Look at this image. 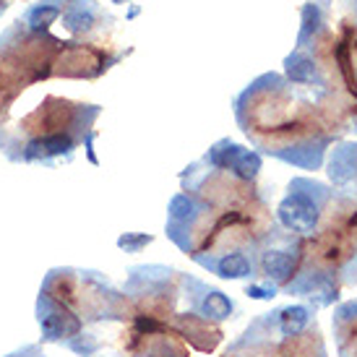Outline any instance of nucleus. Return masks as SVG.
<instances>
[{
	"instance_id": "obj_1",
	"label": "nucleus",
	"mask_w": 357,
	"mask_h": 357,
	"mask_svg": "<svg viewBox=\"0 0 357 357\" xmlns=\"http://www.w3.org/2000/svg\"><path fill=\"white\" fill-rule=\"evenodd\" d=\"M318 214H321V204H318L316 193L298 190V185H295V190L289 188V193L277 206V217L282 222V227H287L289 232H298V235L316 232Z\"/></svg>"
},
{
	"instance_id": "obj_2",
	"label": "nucleus",
	"mask_w": 357,
	"mask_h": 357,
	"mask_svg": "<svg viewBox=\"0 0 357 357\" xmlns=\"http://www.w3.org/2000/svg\"><path fill=\"white\" fill-rule=\"evenodd\" d=\"M37 321H40V331L45 342H60V339L73 337L81 328L79 318L70 310L60 305L58 300H52L47 292H40V303H37Z\"/></svg>"
},
{
	"instance_id": "obj_3",
	"label": "nucleus",
	"mask_w": 357,
	"mask_h": 357,
	"mask_svg": "<svg viewBox=\"0 0 357 357\" xmlns=\"http://www.w3.org/2000/svg\"><path fill=\"white\" fill-rule=\"evenodd\" d=\"M295 264H298V256L289 248H266L261 253V271H264V279L266 282H274V284H284L292 271H295Z\"/></svg>"
},
{
	"instance_id": "obj_4",
	"label": "nucleus",
	"mask_w": 357,
	"mask_h": 357,
	"mask_svg": "<svg viewBox=\"0 0 357 357\" xmlns=\"http://www.w3.org/2000/svg\"><path fill=\"white\" fill-rule=\"evenodd\" d=\"M271 316V324L277 326V331L282 337H300L305 334L310 321H313V307L307 305H287V307H279Z\"/></svg>"
},
{
	"instance_id": "obj_5",
	"label": "nucleus",
	"mask_w": 357,
	"mask_h": 357,
	"mask_svg": "<svg viewBox=\"0 0 357 357\" xmlns=\"http://www.w3.org/2000/svg\"><path fill=\"white\" fill-rule=\"evenodd\" d=\"M199 289H201V295L196 298V310H199V316L211 318V321H227V318H232V313H235V303H232L225 292L204 287V284H199Z\"/></svg>"
},
{
	"instance_id": "obj_6",
	"label": "nucleus",
	"mask_w": 357,
	"mask_h": 357,
	"mask_svg": "<svg viewBox=\"0 0 357 357\" xmlns=\"http://www.w3.org/2000/svg\"><path fill=\"white\" fill-rule=\"evenodd\" d=\"M206 268H211L217 277L222 279H248L253 277V261H250L245 253L240 250H232V253H222L219 258L204 264Z\"/></svg>"
},
{
	"instance_id": "obj_7",
	"label": "nucleus",
	"mask_w": 357,
	"mask_h": 357,
	"mask_svg": "<svg viewBox=\"0 0 357 357\" xmlns=\"http://www.w3.org/2000/svg\"><path fill=\"white\" fill-rule=\"evenodd\" d=\"M73 141L63 133H52L45 139H34L26 146V159H45V157H60V154H70Z\"/></svg>"
},
{
	"instance_id": "obj_8",
	"label": "nucleus",
	"mask_w": 357,
	"mask_h": 357,
	"mask_svg": "<svg viewBox=\"0 0 357 357\" xmlns=\"http://www.w3.org/2000/svg\"><path fill=\"white\" fill-rule=\"evenodd\" d=\"M287 76L295 84H310L316 79V63L305 52H295L287 58Z\"/></svg>"
},
{
	"instance_id": "obj_9",
	"label": "nucleus",
	"mask_w": 357,
	"mask_h": 357,
	"mask_svg": "<svg viewBox=\"0 0 357 357\" xmlns=\"http://www.w3.org/2000/svg\"><path fill=\"white\" fill-rule=\"evenodd\" d=\"M229 169H232L240 180H256V175L261 172V154H256V151L243 149V146H240V151L235 154V159H232Z\"/></svg>"
},
{
	"instance_id": "obj_10",
	"label": "nucleus",
	"mask_w": 357,
	"mask_h": 357,
	"mask_svg": "<svg viewBox=\"0 0 357 357\" xmlns=\"http://www.w3.org/2000/svg\"><path fill=\"white\" fill-rule=\"evenodd\" d=\"M193 214H196V204H193L190 196H185V193L172 196V201H169V219H172L175 225H178V222H188Z\"/></svg>"
},
{
	"instance_id": "obj_11",
	"label": "nucleus",
	"mask_w": 357,
	"mask_h": 357,
	"mask_svg": "<svg viewBox=\"0 0 357 357\" xmlns=\"http://www.w3.org/2000/svg\"><path fill=\"white\" fill-rule=\"evenodd\" d=\"M318 29H321V10H318L316 3H305V6H303V31H300V42L310 40Z\"/></svg>"
},
{
	"instance_id": "obj_12",
	"label": "nucleus",
	"mask_w": 357,
	"mask_h": 357,
	"mask_svg": "<svg viewBox=\"0 0 357 357\" xmlns=\"http://www.w3.org/2000/svg\"><path fill=\"white\" fill-rule=\"evenodd\" d=\"M60 16V10L55 6H34L29 10V26L31 29H45V26H50L52 21Z\"/></svg>"
},
{
	"instance_id": "obj_13",
	"label": "nucleus",
	"mask_w": 357,
	"mask_h": 357,
	"mask_svg": "<svg viewBox=\"0 0 357 357\" xmlns=\"http://www.w3.org/2000/svg\"><path fill=\"white\" fill-rule=\"evenodd\" d=\"M91 24H94V16H91L89 10L73 8L66 13V26H68L70 31H86V29H91Z\"/></svg>"
},
{
	"instance_id": "obj_14",
	"label": "nucleus",
	"mask_w": 357,
	"mask_h": 357,
	"mask_svg": "<svg viewBox=\"0 0 357 357\" xmlns=\"http://www.w3.org/2000/svg\"><path fill=\"white\" fill-rule=\"evenodd\" d=\"M151 243V235H136V232H126L118 238V248H123L126 253H139L144 245Z\"/></svg>"
},
{
	"instance_id": "obj_15",
	"label": "nucleus",
	"mask_w": 357,
	"mask_h": 357,
	"mask_svg": "<svg viewBox=\"0 0 357 357\" xmlns=\"http://www.w3.org/2000/svg\"><path fill=\"white\" fill-rule=\"evenodd\" d=\"M277 292L279 287L274 284V282H253V284H248V289H245V295L253 300H271V298H277Z\"/></svg>"
}]
</instances>
